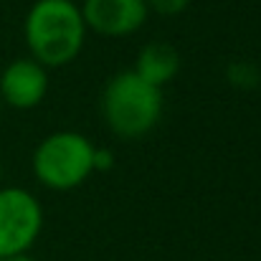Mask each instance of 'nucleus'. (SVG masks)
Instances as JSON below:
<instances>
[{
    "mask_svg": "<svg viewBox=\"0 0 261 261\" xmlns=\"http://www.w3.org/2000/svg\"><path fill=\"white\" fill-rule=\"evenodd\" d=\"M0 107H3V101H0Z\"/></svg>",
    "mask_w": 261,
    "mask_h": 261,
    "instance_id": "obj_13",
    "label": "nucleus"
},
{
    "mask_svg": "<svg viewBox=\"0 0 261 261\" xmlns=\"http://www.w3.org/2000/svg\"><path fill=\"white\" fill-rule=\"evenodd\" d=\"M91 155H94V145L87 135L74 129H61V132H51L36 145L31 165L36 180L43 188L56 193H69L84 185L89 175L94 173Z\"/></svg>",
    "mask_w": 261,
    "mask_h": 261,
    "instance_id": "obj_3",
    "label": "nucleus"
},
{
    "mask_svg": "<svg viewBox=\"0 0 261 261\" xmlns=\"http://www.w3.org/2000/svg\"><path fill=\"white\" fill-rule=\"evenodd\" d=\"M145 3H147L150 13H158V15H165V18L180 15L190 5V0H145Z\"/></svg>",
    "mask_w": 261,
    "mask_h": 261,
    "instance_id": "obj_9",
    "label": "nucleus"
},
{
    "mask_svg": "<svg viewBox=\"0 0 261 261\" xmlns=\"http://www.w3.org/2000/svg\"><path fill=\"white\" fill-rule=\"evenodd\" d=\"M132 71L140 79H145L147 84L163 89L165 84H170L180 71V54L175 51V46L165 43V41L147 43V46L140 48Z\"/></svg>",
    "mask_w": 261,
    "mask_h": 261,
    "instance_id": "obj_7",
    "label": "nucleus"
},
{
    "mask_svg": "<svg viewBox=\"0 0 261 261\" xmlns=\"http://www.w3.org/2000/svg\"><path fill=\"white\" fill-rule=\"evenodd\" d=\"M0 185H3V163H0Z\"/></svg>",
    "mask_w": 261,
    "mask_h": 261,
    "instance_id": "obj_12",
    "label": "nucleus"
},
{
    "mask_svg": "<svg viewBox=\"0 0 261 261\" xmlns=\"http://www.w3.org/2000/svg\"><path fill=\"white\" fill-rule=\"evenodd\" d=\"M114 163H117L114 150H109V147H94V155H91L94 173H109L114 168Z\"/></svg>",
    "mask_w": 261,
    "mask_h": 261,
    "instance_id": "obj_10",
    "label": "nucleus"
},
{
    "mask_svg": "<svg viewBox=\"0 0 261 261\" xmlns=\"http://www.w3.org/2000/svg\"><path fill=\"white\" fill-rule=\"evenodd\" d=\"M79 8L87 31H94L104 38L132 36L150 18L145 0H84Z\"/></svg>",
    "mask_w": 261,
    "mask_h": 261,
    "instance_id": "obj_5",
    "label": "nucleus"
},
{
    "mask_svg": "<svg viewBox=\"0 0 261 261\" xmlns=\"http://www.w3.org/2000/svg\"><path fill=\"white\" fill-rule=\"evenodd\" d=\"M48 96V69L31 56L10 61L0 71V101L10 109H36Z\"/></svg>",
    "mask_w": 261,
    "mask_h": 261,
    "instance_id": "obj_6",
    "label": "nucleus"
},
{
    "mask_svg": "<svg viewBox=\"0 0 261 261\" xmlns=\"http://www.w3.org/2000/svg\"><path fill=\"white\" fill-rule=\"evenodd\" d=\"M163 109V89L147 84L132 69L109 76L101 89V119L109 132L122 140L150 135L160 124Z\"/></svg>",
    "mask_w": 261,
    "mask_h": 261,
    "instance_id": "obj_2",
    "label": "nucleus"
},
{
    "mask_svg": "<svg viewBox=\"0 0 261 261\" xmlns=\"http://www.w3.org/2000/svg\"><path fill=\"white\" fill-rule=\"evenodd\" d=\"M87 23L74 0H36L23 18L28 56L46 69L71 64L87 41Z\"/></svg>",
    "mask_w": 261,
    "mask_h": 261,
    "instance_id": "obj_1",
    "label": "nucleus"
},
{
    "mask_svg": "<svg viewBox=\"0 0 261 261\" xmlns=\"http://www.w3.org/2000/svg\"><path fill=\"white\" fill-rule=\"evenodd\" d=\"M43 231L38 198L15 185H0V259L20 256L33 249Z\"/></svg>",
    "mask_w": 261,
    "mask_h": 261,
    "instance_id": "obj_4",
    "label": "nucleus"
},
{
    "mask_svg": "<svg viewBox=\"0 0 261 261\" xmlns=\"http://www.w3.org/2000/svg\"><path fill=\"white\" fill-rule=\"evenodd\" d=\"M228 82L239 89H254L259 87V69L249 61H233L228 66Z\"/></svg>",
    "mask_w": 261,
    "mask_h": 261,
    "instance_id": "obj_8",
    "label": "nucleus"
},
{
    "mask_svg": "<svg viewBox=\"0 0 261 261\" xmlns=\"http://www.w3.org/2000/svg\"><path fill=\"white\" fill-rule=\"evenodd\" d=\"M0 261H36L33 256H28V254H20V256H5V259Z\"/></svg>",
    "mask_w": 261,
    "mask_h": 261,
    "instance_id": "obj_11",
    "label": "nucleus"
}]
</instances>
